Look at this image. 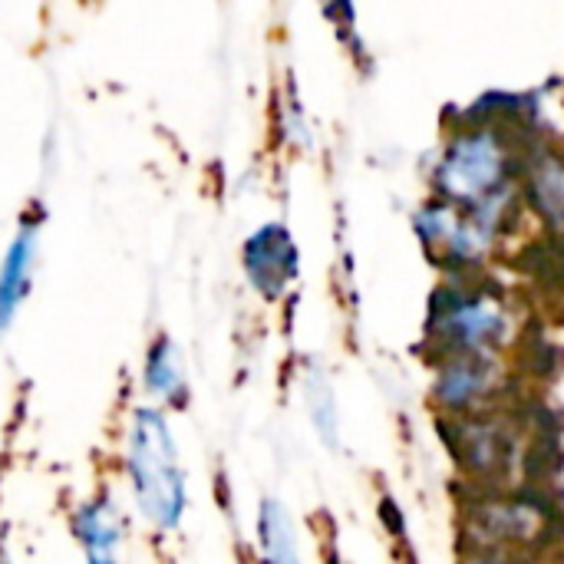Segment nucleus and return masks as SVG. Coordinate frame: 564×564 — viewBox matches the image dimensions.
<instances>
[{"label":"nucleus","mask_w":564,"mask_h":564,"mask_svg":"<svg viewBox=\"0 0 564 564\" xmlns=\"http://www.w3.org/2000/svg\"><path fill=\"white\" fill-rule=\"evenodd\" d=\"M145 390L165 403H182L185 393V373L178 347L169 337H159L145 357Z\"/></svg>","instance_id":"7"},{"label":"nucleus","mask_w":564,"mask_h":564,"mask_svg":"<svg viewBox=\"0 0 564 564\" xmlns=\"http://www.w3.org/2000/svg\"><path fill=\"white\" fill-rule=\"evenodd\" d=\"M489 380H492L489 367H486L479 357L463 354V357L456 360V367H446L443 383H440V397H443L446 403L459 406V403L476 400V397L489 387Z\"/></svg>","instance_id":"8"},{"label":"nucleus","mask_w":564,"mask_h":564,"mask_svg":"<svg viewBox=\"0 0 564 564\" xmlns=\"http://www.w3.org/2000/svg\"><path fill=\"white\" fill-rule=\"evenodd\" d=\"M502 178V152L489 135H469L443 165V185L456 195H479Z\"/></svg>","instance_id":"3"},{"label":"nucleus","mask_w":564,"mask_h":564,"mask_svg":"<svg viewBox=\"0 0 564 564\" xmlns=\"http://www.w3.org/2000/svg\"><path fill=\"white\" fill-rule=\"evenodd\" d=\"M245 274L264 297H278L294 281L297 248L284 225H264L245 241Z\"/></svg>","instance_id":"2"},{"label":"nucleus","mask_w":564,"mask_h":564,"mask_svg":"<svg viewBox=\"0 0 564 564\" xmlns=\"http://www.w3.org/2000/svg\"><path fill=\"white\" fill-rule=\"evenodd\" d=\"M129 476L142 516L155 529H175L185 512V476L172 430L159 410H135L129 433Z\"/></svg>","instance_id":"1"},{"label":"nucleus","mask_w":564,"mask_h":564,"mask_svg":"<svg viewBox=\"0 0 564 564\" xmlns=\"http://www.w3.org/2000/svg\"><path fill=\"white\" fill-rule=\"evenodd\" d=\"M36 245H40V228L36 221H23L13 245L7 248V258L0 264V334L10 327L26 288H30V274H33V261H36Z\"/></svg>","instance_id":"4"},{"label":"nucleus","mask_w":564,"mask_h":564,"mask_svg":"<svg viewBox=\"0 0 564 564\" xmlns=\"http://www.w3.org/2000/svg\"><path fill=\"white\" fill-rule=\"evenodd\" d=\"M258 539H261V558L268 564H301L294 525H291V516L281 502H274V499L261 502Z\"/></svg>","instance_id":"6"},{"label":"nucleus","mask_w":564,"mask_h":564,"mask_svg":"<svg viewBox=\"0 0 564 564\" xmlns=\"http://www.w3.org/2000/svg\"><path fill=\"white\" fill-rule=\"evenodd\" d=\"M76 539L83 542L89 564H119V542H122V522L112 506V499H93L86 502L73 519Z\"/></svg>","instance_id":"5"}]
</instances>
